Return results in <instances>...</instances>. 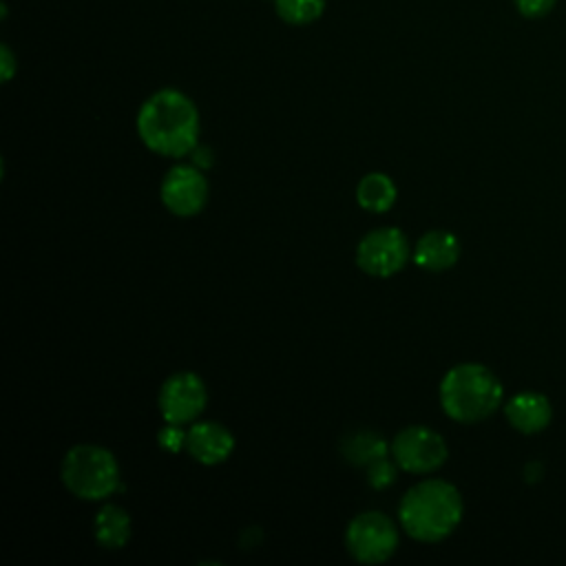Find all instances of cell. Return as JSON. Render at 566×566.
Listing matches in <instances>:
<instances>
[{"instance_id": "6da1fadb", "label": "cell", "mask_w": 566, "mask_h": 566, "mask_svg": "<svg viewBox=\"0 0 566 566\" xmlns=\"http://www.w3.org/2000/svg\"><path fill=\"white\" fill-rule=\"evenodd\" d=\"M137 133L157 155H190L199 139V111L186 93L161 88L142 104L137 113Z\"/></svg>"}, {"instance_id": "7a4b0ae2", "label": "cell", "mask_w": 566, "mask_h": 566, "mask_svg": "<svg viewBox=\"0 0 566 566\" xmlns=\"http://www.w3.org/2000/svg\"><path fill=\"white\" fill-rule=\"evenodd\" d=\"M462 495L444 480L431 478L413 484L400 500L398 517L409 537L418 542H440L449 537L462 520Z\"/></svg>"}, {"instance_id": "3957f363", "label": "cell", "mask_w": 566, "mask_h": 566, "mask_svg": "<svg viewBox=\"0 0 566 566\" xmlns=\"http://www.w3.org/2000/svg\"><path fill=\"white\" fill-rule=\"evenodd\" d=\"M500 378L480 363H460L451 367L440 382V405L444 413L464 424L480 422L502 405Z\"/></svg>"}, {"instance_id": "277c9868", "label": "cell", "mask_w": 566, "mask_h": 566, "mask_svg": "<svg viewBox=\"0 0 566 566\" xmlns=\"http://www.w3.org/2000/svg\"><path fill=\"white\" fill-rule=\"evenodd\" d=\"M62 482L80 500H104L119 489V467L108 449L77 444L62 460Z\"/></svg>"}, {"instance_id": "5b68a950", "label": "cell", "mask_w": 566, "mask_h": 566, "mask_svg": "<svg viewBox=\"0 0 566 566\" xmlns=\"http://www.w3.org/2000/svg\"><path fill=\"white\" fill-rule=\"evenodd\" d=\"M347 551L363 564H380L398 548L396 524L380 511H365L356 515L345 533Z\"/></svg>"}, {"instance_id": "8992f818", "label": "cell", "mask_w": 566, "mask_h": 566, "mask_svg": "<svg viewBox=\"0 0 566 566\" xmlns=\"http://www.w3.org/2000/svg\"><path fill=\"white\" fill-rule=\"evenodd\" d=\"M396 467L409 473H431L444 464L449 451L444 438L422 424L402 429L391 442Z\"/></svg>"}, {"instance_id": "52a82bcc", "label": "cell", "mask_w": 566, "mask_h": 566, "mask_svg": "<svg viewBox=\"0 0 566 566\" xmlns=\"http://www.w3.org/2000/svg\"><path fill=\"white\" fill-rule=\"evenodd\" d=\"M409 259V241L398 228H378L367 232L356 248V263L371 276H391Z\"/></svg>"}, {"instance_id": "ba28073f", "label": "cell", "mask_w": 566, "mask_h": 566, "mask_svg": "<svg viewBox=\"0 0 566 566\" xmlns=\"http://www.w3.org/2000/svg\"><path fill=\"white\" fill-rule=\"evenodd\" d=\"M208 400L203 380L192 371H175L159 389V411L166 422L188 424L203 411Z\"/></svg>"}, {"instance_id": "9c48e42d", "label": "cell", "mask_w": 566, "mask_h": 566, "mask_svg": "<svg viewBox=\"0 0 566 566\" xmlns=\"http://www.w3.org/2000/svg\"><path fill=\"white\" fill-rule=\"evenodd\" d=\"M161 201L177 217H192L201 212L208 199V184L201 170L192 166H172L161 181Z\"/></svg>"}, {"instance_id": "30bf717a", "label": "cell", "mask_w": 566, "mask_h": 566, "mask_svg": "<svg viewBox=\"0 0 566 566\" xmlns=\"http://www.w3.org/2000/svg\"><path fill=\"white\" fill-rule=\"evenodd\" d=\"M234 449L232 433L219 422H195L186 429V451L201 464H219Z\"/></svg>"}, {"instance_id": "8fae6325", "label": "cell", "mask_w": 566, "mask_h": 566, "mask_svg": "<svg viewBox=\"0 0 566 566\" xmlns=\"http://www.w3.org/2000/svg\"><path fill=\"white\" fill-rule=\"evenodd\" d=\"M504 413L509 424L520 433L544 431L553 420L551 400L537 391H520L506 405Z\"/></svg>"}, {"instance_id": "7c38bea8", "label": "cell", "mask_w": 566, "mask_h": 566, "mask_svg": "<svg viewBox=\"0 0 566 566\" xmlns=\"http://www.w3.org/2000/svg\"><path fill=\"white\" fill-rule=\"evenodd\" d=\"M460 256V241L455 234L447 230H429L422 234L413 248V261L416 265L431 270V272H442L455 265Z\"/></svg>"}, {"instance_id": "4fadbf2b", "label": "cell", "mask_w": 566, "mask_h": 566, "mask_svg": "<svg viewBox=\"0 0 566 566\" xmlns=\"http://www.w3.org/2000/svg\"><path fill=\"white\" fill-rule=\"evenodd\" d=\"M95 539L102 548L117 551L130 539V517L117 504H106L95 515Z\"/></svg>"}, {"instance_id": "5bb4252c", "label": "cell", "mask_w": 566, "mask_h": 566, "mask_svg": "<svg viewBox=\"0 0 566 566\" xmlns=\"http://www.w3.org/2000/svg\"><path fill=\"white\" fill-rule=\"evenodd\" d=\"M356 199L369 212H385L396 201V184L385 172H369L358 181Z\"/></svg>"}, {"instance_id": "9a60e30c", "label": "cell", "mask_w": 566, "mask_h": 566, "mask_svg": "<svg viewBox=\"0 0 566 566\" xmlns=\"http://www.w3.org/2000/svg\"><path fill=\"white\" fill-rule=\"evenodd\" d=\"M387 442L374 433V431H356L354 436H349L343 442V455L347 462L356 464V467H369L371 462L387 458Z\"/></svg>"}, {"instance_id": "2e32d148", "label": "cell", "mask_w": 566, "mask_h": 566, "mask_svg": "<svg viewBox=\"0 0 566 566\" xmlns=\"http://www.w3.org/2000/svg\"><path fill=\"white\" fill-rule=\"evenodd\" d=\"M274 9L283 22L303 27L321 18L325 0H274Z\"/></svg>"}, {"instance_id": "e0dca14e", "label": "cell", "mask_w": 566, "mask_h": 566, "mask_svg": "<svg viewBox=\"0 0 566 566\" xmlns=\"http://www.w3.org/2000/svg\"><path fill=\"white\" fill-rule=\"evenodd\" d=\"M367 478L374 489H385L396 480V467L387 458H380L367 467Z\"/></svg>"}, {"instance_id": "ac0fdd59", "label": "cell", "mask_w": 566, "mask_h": 566, "mask_svg": "<svg viewBox=\"0 0 566 566\" xmlns=\"http://www.w3.org/2000/svg\"><path fill=\"white\" fill-rule=\"evenodd\" d=\"M157 442H159L161 449H166L170 453H177V451L186 449V431L181 429V424L166 422V427H161L159 433H157Z\"/></svg>"}, {"instance_id": "d6986e66", "label": "cell", "mask_w": 566, "mask_h": 566, "mask_svg": "<svg viewBox=\"0 0 566 566\" xmlns=\"http://www.w3.org/2000/svg\"><path fill=\"white\" fill-rule=\"evenodd\" d=\"M513 2L517 11L526 18H542L555 7V0H513Z\"/></svg>"}, {"instance_id": "ffe728a7", "label": "cell", "mask_w": 566, "mask_h": 566, "mask_svg": "<svg viewBox=\"0 0 566 566\" xmlns=\"http://www.w3.org/2000/svg\"><path fill=\"white\" fill-rule=\"evenodd\" d=\"M0 69H2V80L9 82L11 75L15 73V60H13V53L7 44L0 46Z\"/></svg>"}, {"instance_id": "44dd1931", "label": "cell", "mask_w": 566, "mask_h": 566, "mask_svg": "<svg viewBox=\"0 0 566 566\" xmlns=\"http://www.w3.org/2000/svg\"><path fill=\"white\" fill-rule=\"evenodd\" d=\"M192 155V164L197 166V168H203V166H210L212 161V155H210V150L206 148V146H195V150L190 153Z\"/></svg>"}]
</instances>
